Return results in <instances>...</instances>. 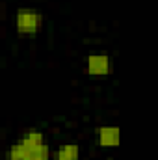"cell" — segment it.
Here are the masks:
<instances>
[{
	"mask_svg": "<svg viewBox=\"0 0 158 160\" xmlns=\"http://www.w3.org/2000/svg\"><path fill=\"white\" fill-rule=\"evenodd\" d=\"M6 160H52V151L47 143L45 134L32 128L24 130L17 142L6 149Z\"/></svg>",
	"mask_w": 158,
	"mask_h": 160,
	"instance_id": "obj_1",
	"label": "cell"
},
{
	"mask_svg": "<svg viewBox=\"0 0 158 160\" xmlns=\"http://www.w3.org/2000/svg\"><path fill=\"white\" fill-rule=\"evenodd\" d=\"M13 22H15L17 34H21V36H36L43 28L45 17L36 8H19L15 11Z\"/></svg>",
	"mask_w": 158,
	"mask_h": 160,
	"instance_id": "obj_2",
	"label": "cell"
},
{
	"mask_svg": "<svg viewBox=\"0 0 158 160\" xmlns=\"http://www.w3.org/2000/svg\"><path fill=\"white\" fill-rule=\"evenodd\" d=\"M84 71L89 77H108L114 71V60L110 54H104V52L89 54V56H86Z\"/></svg>",
	"mask_w": 158,
	"mask_h": 160,
	"instance_id": "obj_3",
	"label": "cell"
},
{
	"mask_svg": "<svg viewBox=\"0 0 158 160\" xmlns=\"http://www.w3.org/2000/svg\"><path fill=\"white\" fill-rule=\"evenodd\" d=\"M121 138H123V132L121 128L116 125H101L95 132V140H97V145L102 147V149H116L121 145Z\"/></svg>",
	"mask_w": 158,
	"mask_h": 160,
	"instance_id": "obj_4",
	"label": "cell"
},
{
	"mask_svg": "<svg viewBox=\"0 0 158 160\" xmlns=\"http://www.w3.org/2000/svg\"><path fill=\"white\" fill-rule=\"evenodd\" d=\"M52 160H80L78 143H63L56 151H52Z\"/></svg>",
	"mask_w": 158,
	"mask_h": 160,
	"instance_id": "obj_5",
	"label": "cell"
}]
</instances>
